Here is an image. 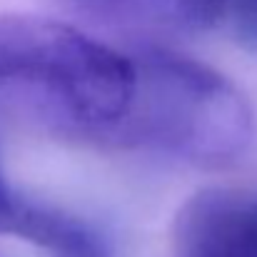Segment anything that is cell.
I'll return each instance as SVG.
<instances>
[{"instance_id": "3957f363", "label": "cell", "mask_w": 257, "mask_h": 257, "mask_svg": "<svg viewBox=\"0 0 257 257\" xmlns=\"http://www.w3.org/2000/svg\"><path fill=\"white\" fill-rule=\"evenodd\" d=\"M172 257H257V190L210 187L172 220Z\"/></svg>"}, {"instance_id": "6da1fadb", "label": "cell", "mask_w": 257, "mask_h": 257, "mask_svg": "<svg viewBox=\"0 0 257 257\" xmlns=\"http://www.w3.org/2000/svg\"><path fill=\"white\" fill-rule=\"evenodd\" d=\"M135 97L130 53L38 15H0V117L83 145H112Z\"/></svg>"}, {"instance_id": "7a4b0ae2", "label": "cell", "mask_w": 257, "mask_h": 257, "mask_svg": "<svg viewBox=\"0 0 257 257\" xmlns=\"http://www.w3.org/2000/svg\"><path fill=\"white\" fill-rule=\"evenodd\" d=\"M135 63V97L115 148L145 150L197 168H222L252 143L247 97L217 70L165 48L143 45Z\"/></svg>"}, {"instance_id": "8992f818", "label": "cell", "mask_w": 257, "mask_h": 257, "mask_svg": "<svg viewBox=\"0 0 257 257\" xmlns=\"http://www.w3.org/2000/svg\"><path fill=\"white\" fill-rule=\"evenodd\" d=\"M220 23L230 28L237 43L257 50V0H220Z\"/></svg>"}, {"instance_id": "277c9868", "label": "cell", "mask_w": 257, "mask_h": 257, "mask_svg": "<svg viewBox=\"0 0 257 257\" xmlns=\"http://www.w3.org/2000/svg\"><path fill=\"white\" fill-rule=\"evenodd\" d=\"M68 15L140 35H185L220 23V0H50Z\"/></svg>"}, {"instance_id": "5b68a950", "label": "cell", "mask_w": 257, "mask_h": 257, "mask_svg": "<svg viewBox=\"0 0 257 257\" xmlns=\"http://www.w3.org/2000/svg\"><path fill=\"white\" fill-rule=\"evenodd\" d=\"M90 232V222L70 210L30 200L18 192L3 170L0 160V235L33 242L48 257H63L75 250Z\"/></svg>"}]
</instances>
